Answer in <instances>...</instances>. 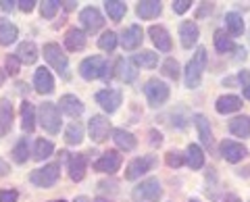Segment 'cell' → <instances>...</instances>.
<instances>
[{
	"label": "cell",
	"mask_w": 250,
	"mask_h": 202,
	"mask_svg": "<svg viewBox=\"0 0 250 202\" xmlns=\"http://www.w3.org/2000/svg\"><path fill=\"white\" fill-rule=\"evenodd\" d=\"M190 0H175V2H173V11L177 13V15H184L188 9H190Z\"/></svg>",
	"instance_id": "f6af8a7d"
},
{
	"label": "cell",
	"mask_w": 250,
	"mask_h": 202,
	"mask_svg": "<svg viewBox=\"0 0 250 202\" xmlns=\"http://www.w3.org/2000/svg\"><path fill=\"white\" fill-rule=\"evenodd\" d=\"M134 63L142 65V67H148V69H154L156 65H159V57H156L154 52H150V50H142V52H138L134 57Z\"/></svg>",
	"instance_id": "836d02e7"
},
{
	"label": "cell",
	"mask_w": 250,
	"mask_h": 202,
	"mask_svg": "<svg viewBox=\"0 0 250 202\" xmlns=\"http://www.w3.org/2000/svg\"><path fill=\"white\" fill-rule=\"evenodd\" d=\"M221 154H223L225 161H229V162H240V161L248 154V150H246V146H242V144H238V142H231V140H223V142H221Z\"/></svg>",
	"instance_id": "8fae6325"
},
{
	"label": "cell",
	"mask_w": 250,
	"mask_h": 202,
	"mask_svg": "<svg viewBox=\"0 0 250 202\" xmlns=\"http://www.w3.org/2000/svg\"><path fill=\"white\" fill-rule=\"evenodd\" d=\"M194 123L198 127V134H200V140L205 142L207 146L213 144V134H210V127H208V121L205 115H194Z\"/></svg>",
	"instance_id": "1f68e13d"
},
{
	"label": "cell",
	"mask_w": 250,
	"mask_h": 202,
	"mask_svg": "<svg viewBox=\"0 0 250 202\" xmlns=\"http://www.w3.org/2000/svg\"><path fill=\"white\" fill-rule=\"evenodd\" d=\"M229 131L238 138H248L250 136V117H236L229 121Z\"/></svg>",
	"instance_id": "4316f807"
},
{
	"label": "cell",
	"mask_w": 250,
	"mask_h": 202,
	"mask_svg": "<svg viewBox=\"0 0 250 202\" xmlns=\"http://www.w3.org/2000/svg\"><path fill=\"white\" fill-rule=\"evenodd\" d=\"M225 25H228L231 36H242L244 32V19L240 13H228L225 15Z\"/></svg>",
	"instance_id": "f546056e"
},
{
	"label": "cell",
	"mask_w": 250,
	"mask_h": 202,
	"mask_svg": "<svg viewBox=\"0 0 250 202\" xmlns=\"http://www.w3.org/2000/svg\"><path fill=\"white\" fill-rule=\"evenodd\" d=\"M190 202H198V200H190Z\"/></svg>",
	"instance_id": "6f0895ef"
},
{
	"label": "cell",
	"mask_w": 250,
	"mask_h": 202,
	"mask_svg": "<svg viewBox=\"0 0 250 202\" xmlns=\"http://www.w3.org/2000/svg\"><path fill=\"white\" fill-rule=\"evenodd\" d=\"M44 59L48 61L54 71H59L61 75L67 77V57L59 48V44H46L44 46Z\"/></svg>",
	"instance_id": "52a82bcc"
},
{
	"label": "cell",
	"mask_w": 250,
	"mask_h": 202,
	"mask_svg": "<svg viewBox=\"0 0 250 202\" xmlns=\"http://www.w3.org/2000/svg\"><path fill=\"white\" fill-rule=\"evenodd\" d=\"M15 4H17V2H13V0H0V9H2V11H13L15 9Z\"/></svg>",
	"instance_id": "c3c4849f"
},
{
	"label": "cell",
	"mask_w": 250,
	"mask_h": 202,
	"mask_svg": "<svg viewBox=\"0 0 250 202\" xmlns=\"http://www.w3.org/2000/svg\"><path fill=\"white\" fill-rule=\"evenodd\" d=\"M142 38H144V32H142V27H140V25L127 27L121 34V46H123V50H136L138 46L142 44Z\"/></svg>",
	"instance_id": "5bb4252c"
},
{
	"label": "cell",
	"mask_w": 250,
	"mask_h": 202,
	"mask_svg": "<svg viewBox=\"0 0 250 202\" xmlns=\"http://www.w3.org/2000/svg\"><path fill=\"white\" fill-rule=\"evenodd\" d=\"M17 40V27L11 21H0V44L9 46Z\"/></svg>",
	"instance_id": "f1b7e54d"
},
{
	"label": "cell",
	"mask_w": 250,
	"mask_h": 202,
	"mask_svg": "<svg viewBox=\"0 0 250 202\" xmlns=\"http://www.w3.org/2000/svg\"><path fill=\"white\" fill-rule=\"evenodd\" d=\"M65 140H67V144H80L82 140H83V127H82L80 121H73L71 125L67 127Z\"/></svg>",
	"instance_id": "e575fe53"
},
{
	"label": "cell",
	"mask_w": 250,
	"mask_h": 202,
	"mask_svg": "<svg viewBox=\"0 0 250 202\" xmlns=\"http://www.w3.org/2000/svg\"><path fill=\"white\" fill-rule=\"evenodd\" d=\"M15 57L19 59V63H25V65H34L38 61V48L34 42H23L19 44L17 52H15Z\"/></svg>",
	"instance_id": "ffe728a7"
},
{
	"label": "cell",
	"mask_w": 250,
	"mask_h": 202,
	"mask_svg": "<svg viewBox=\"0 0 250 202\" xmlns=\"http://www.w3.org/2000/svg\"><path fill=\"white\" fill-rule=\"evenodd\" d=\"M59 169H61L59 162H50V165L34 171V173H31V183L40 185V188H50V185H54L59 180Z\"/></svg>",
	"instance_id": "8992f818"
},
{
	"label": "cell",
	"mask_w": 250,
	"mask_h": 202,
	"mask_svg": "<svg viewBox=\"0 0 250 202\" xmlns=\"http://www.w3.org/2000/svg\"><path fill=\"white\" fill-rule=\"evenodd\" d=\"M104 9H106V15L113 21H121L125 11H127V6H125V2H119V0H106Z\"/></svg>",
	"instance_id": "d6a6232c"
},
{
	"label": "cell",
	"mask_w": 250,
	"mask_h": 202,
	"mask_svg": "<svg viewBox=\"0 0 250 202\" xmlns=\"http://www.w3.org/2000/svg\"><path fill=\"white\" fill-rule=\"evenodd\" d=\"M65 46L71 52L82 50L85 46V34L82 32V29H69L67 36H65Z\"/></svg>",
	"instance_id": "d4e9b609"
},
{
	"label": "cell",
	"mask_w": 250,
	"mask_h": 202,
	"mask_svg": "<svg viewBox=\"0 0 250 202\" xmlns=\"http://www.w3.org/2000/svg\"><path fill=\"white\" fill-rule=\"evenodd\" d=\"M52 202H67V200H52Z\"/></svg>",
	"instance_id": "9f6ffc18"
},
{
	"label": "cell",
	"mask_w": 250,
	"mask_h": 202,
	"mask_svg": "<svg viewBox=\"0 0 250 202\" xmlns=\"http://www.w3.org/2000/svg\"><path fill=\"white\" fill-rule=\"evenodd\" d=\"M98 46H100V48H103L104 52H113L115 46H117V34H113V32L103 34V38L98 40Z\"/></svg>",
	"instance_id": "f35d334b"
},
{
	"label": "cell",
	"mask_w": 250,
	"mask_h": 202,
	"mask_svg": "<svg viewBox=\"0 0 250 202\" xmlns=\"http://www.w3.org/2000/svg\"><path fill=\"white\" fill-rule=\"evenodd\" d=\"M154 159L152 157H142V159H134L125 169V180H138V177H142L146 171H150Z\"/></svg>",
	"instance_id": "30bf717a"
},
{
	"label": "cell",
	"mask_w": 250,
	"mask_h": 202,
	"mask_svg": "<svg viewBox=\"0 0 250 202\" xmlns=\"http://www.w3.org/2000/svg\"><path fill=\"white\" fill-rule=\"evenodd\" d=\"M61 4H65L67 11H73V9H75V2H61Z\"/></svg>",
	"instance_id": "816d5d0a"
},
{
	"label": "cell",
	"mask_w": 250,
	"mask_h": 202,
	"mask_svg": "<svg viewBox=\"0 0 250 202\" xmlns=\"http://www.w3.org/2000/svg\"><path fill=\"white\" fill-rule=\"evenodd\" d=\"M85 167H88L85 154H75V157L69 161V175H71V180H73V182H82V180H83Z\"/></svg>",
	"instance_id": "44dd1931"
},
{
	"label": "cell",
	"mask_w": 250,
	"mask_h": 202,
	"mask_svg": "<svg viewBox=\"0 0 250 202\" xmlns=\"http://www.w3.org/2000/svg\"><path fill=\"white\" fill-rule=\"evenodd\" d=\"M150 136H152V144H161V134H156V131H150Z\"/></svg>",
	"instance_id": "f907efd6"
},
{
	"label": "cell",
	"mask_w": 250,
	"mask_h": 202,
	"mask_svg": "<svg viewBox=\"0 0 250 202\" xmlns=\"http://www.w3.org/2000/svg\"><path fill=\"white\" fill-rule=\"evenodd\" d=\"M144 94L148 98V102H150V106H161L169 98V85L159 80H148L144 85Z\"/></svg>",
	"instance_id": "3957f363"
},
{
	"label": "cell",
	"mask_w": 250,
	"mask_h": 202,
	"mask_svg": "<svg viewBox=\"0 0 250 202\" xmlns=\"http://www.w3.org/2000/svg\"><path fill=\"white\" fill-rule=\"evenodd\" d=\"M240 81H244V96L250 98V81H248V73H240Z\"/></svg>",
	"instance_id": "7dc6e473"
},
{
	"label": "cell",
	"mask_w": 250,
	"mask_h": 202,
	"mask_svg": "<svg viewBox=\"0 0 250 202\" xmlns=\"http://www.w3.org/2000/svg\"><path fill=\"white\" fill-rule=\"evenodd\" d=\"M29 157V142H27V138H21L17 146L13 148V159L15 162H25Z\"/></svg>",
	"instance_id": "8d00e7d4"
},
{
	"label": "cell",
	"mask_w": 250,
	"mask_h": 202,
	"mask_svg": "<svg viewBox=\"0 0 250 202\" xmlns=\"http://www.w3.org/2000/svg\"><path fill=\"white\" fill-rule=\"evenodd\" d=\"M19 194L15 190H2L0 192V202H17Z\"/></svg>",
	"instance_id": "ee69618b"
},
{
	"label": "cell",
	"mask_w": 250,
	"mask_h": 202,
	"mask_svg": "<svg viewBox=\"0 0 250 202\" xmlns=\"http://www.w3.org/2000/svg\"><path fill=\"white\" fill-rule=\"evenodd\" d=\"M163 75H167L169 80H177L179 77V65L175 59H167L165 63H163Z\"/></svg>",
	"instance_id": "ab89813d"
},
{
	"label": "cell",
	"mask_w": 250,
	"mask_h": 202,
	"mask_svg": "<svg viewBox=\"0 0 250 202\" xmlns=\"http://www.w3.org/2000/svg\"><path fill=\"white\" fill-rule=\"evenodd\" d=\"M225 200H228V202H240L236 196H225Z\"/></svg>",
	"instance_id": "f5cc1de1"
},
{
	"label": "cell",
	"mask_w": 250,
	"mask_h": 202,
	"mask_svg": "<svg viewBox=\"0 0 250 202\" xmlns=\"http://www.w3.org/2000/svg\"><path fill=\"white\" fill-rule=\"evenodd\" d=\"M121 167V154L117 150H108L94 162V169L100 171V173H115Z\"/></svg>",
	"instance_id": "9c48e42d"
},
{
	"label": "cell",
	"mask_w": 250,
	"mask_h": 202,
	"mask_svg": "<svg viewBox=\"0 0 250 202\" xmlns=\"http://www.w3.org/2000/svg\"><path fill=\"white\" fill-rule=\"evenodd\" d=\"M59 6H61L59 0H44L42 2V17L44 19H52L54 13L59 11Z\"/></svg>",
	"instance_id": "60d3db41"
},
{
	"label": "cell",
	"mask_w": 250,
	"mask_h": 202,
	"mask_svg": "<svg viewBox=\"0 0 250 202\" xmlns=\"http://www.w3.org/2000/svg\"><path fill=\"white\" fill-rule=\"evenodd\" d=\"M115 144L119 146L121 150H134L136 148V138L129 134V131H125V129H115Z\"/></svg>",
	"instance_id": "83f0119b"
},
{
	"label": "cell",
	"mask_w": 250,
	"mask_h": 202,
	"mask_svg": "<svg viewBox=\"0 0 250 202\" xmlns=\"http://www.w3.org/2000/svg\"><path fill=\"white\" fill-rule=\"evenodd\" d=\"M117 77H119L121 81H134L138 77V71H136V63L134 61H117Z\"/></svg>",
	"instance_id": "cb8c5ba5"
},
{
	"label": "cell",
	"mask_w": 250,
	"mask_h": 202,
	"mask_svg": "<svg viewBox=\"0 0 250 202\" xmlns=\"http://www.w3.org/2000/svg\"><path fill=\"white\" fill-rule=\"evenodd\" d=\"M88 129H90V136L94 142H104L108 138V131H111V121H108L104 115H94L90 119Z\"/></svg>",
	"instance_id": "ba28073f"
},
{
	"label": "cell",
	"mask_w": 250,
	"mask_h": 202,
	"mask_svg": "<svg viewBox=\"0 0 250 202\" xmlns=\"http://www.w3.org/2000/svg\"><path fill=\"white\" fill-rule=\"evenodd\" d=\"M198 36H200V32L194 21H184L182 25H179V38H182L184 48H192V46L198 42Z\"/></svg>",
	"instance_id": "9a60e30c"
},
{
	"label": "cell",
	"mask_w": 250,
	"mask_h": 202,
	"mask_svg": "<svg viewBox=\"0 0 250 202\" xmlns=\"http://www.w3.org/2000/svg\"><path fill=\"white\" fill-rule=\"evenodd\" d=\"M205 67H207V50L200 46V48L196 50V54L192 57V61L188 63V67H186V85L188 88H198Z\"/></svg>",
	"instance_id": "6da1fadb"
},
{
	"label": "cell",
	"mask_w": 250,
	"mask_h": 202,
	"mask_svg": "<svg viewBox=\"0 0 250 202\" xmlns=\"http://www.w3.org/2000/svg\"><path fill=\"white\" fill-rule=\"evenodd\" d=\"M215 108H217V113H221V115L236 113V111H240V108H242V100H240L238 96H231V94L221 96V98L217 100Z\"/></svg>",
	"instance_id": "7402d4cb"
},
{
	"label": "cell",
	"mask_w": 250,
	"mask_h": 202,
	"mask_svg": "<svg viewBox=\"0 0 250 202\" xmlns=\"http://www.w3.org/2000/svg\"><path fill=\"white\" fill-rule=\"evenodd\" d=\"M188 165H190V169H202V165H205V154H202L200 146L196 144H190L188 146Z\"/></svg>",
	"instance_id": "4dcf8cb0"
},
{
	"label": "cell",
	"mask_w": 250,
	"mask_h": 202,
	"mask_svg": "<svg viewBox=\"0 0 250 202\" xmlns=\"http://www.w3.org/2000/svg\"><path fill=\"white\" fill-rule=\"evenodd\" d=\"M94 202H108V200H104V198H96V200H94Z\"/></svg>",
	"instance_id": "11a10c76"
},
{
	"label": "cell",
	"mask_w": 250,
	"mask_h": 202,
	"mask_svg": "<svg viewBox=\"0 0 250 202\" xmlns=\"http://www.w3.org/2000/svg\"><path fill=\"white\" fill-rule=\"evenodd\" d=\"M148 34H150L154 46H156V48H159L161 52H169V50H171V38H169V34H167L165 27L152 25L150 29H148Z\"/></svg>",
	"instance_id": "e0dca14e"
},
{
	"label": "cell",
	"mask_w": 250,
	"mask_h": 202,
	"mask_svg": "<svg viewBox=\"0 0 250 202\" xmlns=\"http://www.w3.org/2000/svg\"><path fill=\"white\" fill-rule=\"evenodd\" d=\"M163 11V6L159 0H142V2H138V17H142V19H154V17H159Z\"/></svg>",
	"instance_id": "d6986e66"
},
{
	"label": "cell",
	"mask_w": 250,
	"mask_h": 202,
	"mask_svg": "<svg viewBox=\"0 0 250 202\" xmlns=\"http://www.w3.org/2000/svg\"><path fill=\"white\" fill-rule=\"evenodd\" d=\"M215 48L221 52V54H225V52H229V50H233V42H231V38L225 34V32H215Z\"/></svg>",
	"instance_id": "d590c367"
},
{
	"label": "cell",
	"mask_w": 250,
	"mask_h": 202,
	"mask_svg": "<svg viewBox=\"0 0 250 202\" xmlns=\"http://www.w3.org/2000/svg\"><path fill=\"white\" fill-rule=\"evenodd\" d=\"M21 127L23 131H34L36 127V111L34 106H31V102H23L21 104Z\"/></svg>",
	"instance_id": "484cf974"
},
{
	"label": "cell",
	"mask_w": 250,
	"mask_h": 202,
	"mask_svg": "<svg viewBox=\"0 0 250 202\" xmlns=\"http://www.w3.org/2000/svg\"><path fill=\"white\" fill-rule=\"evenodd\" d=\"M19 67H21V63H19V59L15 57V54L6 57V71H9L11 75H17L19 73Z\"/></svg>",
	"instance_id": "7bdbcfd3"
},
{
	"label": "cell",
	"mask_w": 250,
	"mask_h": 202,
	"mask_svg": "<svg viewBox=\"0 0 250 202\" xmlns=\"http://www.w3.org/2000/svg\"><path fill=\"white\" fill-rule=\"evenodd\" d=\"M52 150H54V146H52V142H48V140H38L36 142V152H34V157L38 159V161H42V159H48L50 154H52Z\"/></svg>",
	"instance_id": "74e56055"
},
{
	"label": "cell",
	"mask_w": 250,
	"mask_h": 202,
	"mask_svg": "<svg viewBox=\"0 0 250 202\" xmlns=\"http://www.w3.org/2000/svg\"><path fill=\"white\" fill-rule=\"evenodd\" d=\"M167 165H169V167H173V169L182 167V165H184V154L179 152V150H171V152H167Z\"/></svg>",
	"instance_id": "b9f144b4"
},
{
	"label": "cell",
	"mask_w": 250,
	"mask_h": 202,
	"mask_svg": "<svg viewBox=\"0 0 250 202\" xmlns=\"http://www.w3.org/2000/svg\"><path fill=\"white\" fill-rule=\"evenodd\" d=\"M161 196H163V188L156 177H148L142 183H138L134 192H131V198L136 202H159Z\"/></svg>",
	"instance_id": "7a4b0ae2"
},
{
	"label": "cell",
	"mask_w": 250,
	"mask_h": 202,
	"mask_svg": "<svg viewBox=\"0 0 250 202\" xmlns=\"http://www.w3.org/2000/svg\"><path fill=\"white\" fill-rule=\"evenodd\" d=\"M96 102L103 106L106 113H115L121 104V92L119 90H103L96 94Z\"/></svg>",
	"instance_id": "4fadbf2b"
},
{
	"label": "cell",
	"mask_w": 250,
	"mask_h": 202,
	"mask_svg": "<svg viewBox=\"0 0 250 202\" xmlns=\"http://www.w3.org/2000/svg\"><path fill=\"white\" fill-rule=\"evenodd\" d=\"M6 173H9V165H6V162H4L2 159H0V177L6 175Z\"/></svg>",
	"instance_id": "681fc988"
},
{
	"label": "cell",
	"mask_w": 250,
	"mask_h": 202,
	"mask_svg": "<svg viewBox=\"0 0 250 202\" xmlns=\"http://www.w3.org/2000/svg\"><path fill=\"white\" fill-rule=\"evenodd\" d=\"M13 125V106L9 98L0 100V136H4Z\"/></svg>",
	"instance_id": "603a6c76"
},
{
	"label": "cell",
	"mask_w": 250,
	"mask_h": 202,
	"mask_svg": "<svg viewBox=\"0 0 250 202\" xmlns=\"http://www.w3.org/2000/svg\"><path fill=\"white\" fill-rule=\"evenodd\" d=\"M2 83H4V71L0 69V85H2Z\"/></svg>",
	"instance_id": "db71d44e"
},
{
	"label": "cell",
	"mask_w": 250,
	"mask_h": 202,
	"mask_svg": "<svg viewBox=\"0 0 250 202\" xmlns=\"http://www.w3.org/2000/svg\"><path fill=\"white\" fill-rule=\"evenodd\" d=\"M80 73L83 80H98L106 75V61L103 57H90L80 65Z\"/></svg>",
	"instance_id": "5b68a950"
},
{
	"label": "cell",
	"mask_w": 250,
	"mask_h": 202,
	"mask_svg": "<svg viewBox=\"0 0 250 202\" xmlns=\"http://www.w3.org/2000/svg\"><path fill=\"white\" fill-rule=\"evenodd\" d=\"M59 106H61V111L69 115V117H77V115H82L83 113V104H82V100L80 98H75L71 94H67V96H62L59 100Z\"/></svg>",
	"instance_id": "ac0fdd59"
},
{
	"label": "cell",
	"mask_w": 250,
	"mask_h": 202,
	"mask_svg": "<svg viewBox=\"0 0 250 202\" xmlns=\"http://www.w3.org/2000/svg\"><path fill=\"white\" fill-rule=\"evenodd\" d=\"M40 123H42V127L48 131V134H59L61 115H59V108L54 106L52 102H44L40 106Z\"/></svg>",
	"instance_id": "277c9868"
},
{
	"label": "cell",
	"mask_w": 250,
	"mask_h": 202,
	"mask_svg": "<svg viewBox=\"0 0 250 202\" xmlns=\"http://www.w3.org/2000/svg\"><path fill=\"white\" fill-rule=\"evenodd\" d=\"M80 21H82V25L88 29V32H98L100 27H103V23H104V19H103V15H100V11L98 9H94V6H88V9H83L82 11V15H80Z\"/></svg>",
	"instance_id": "7c38bea8"
},
{
	"label": "cell",
	"mask_w": 250,
	"mask_h": 202,
	"mask_svg": "<svg viewBox=\"0 0 250 202\" xmlns=\"http://www.w3.org/2000/svg\"><path fill=\"white\" fill-rule=\"evenodd\" d=\"M17 4H19V9L23 13H31L34 6H36V0H21V2H17Z\"/></svg>",
	"instance_id": "bcb514c9"
},
{
	"label": "cell",
	"mask_w": 250,
	"mask_h": 202,
	"mask_svg": "<svg viewBox=\"0 0 250 202\" xmlns=\"http://www.w3.org/2000/svg\"><path fill=\"white\" fill-rule=\"evenodd\" d=\"M34 83H36V90L40 92V94H50V92L54 90V77L46 67H40L36 71Z\"/></svg>",
	"instance_id": "2e32d148"
}]
</instances>
